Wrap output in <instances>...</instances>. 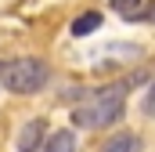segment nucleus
I'll list each match as a JSON object with an SVG mask.
<instances>
[{
    "mask_svg": "<svg viewBox=\"0 0 155 152\" xmlns=\"http://www.w3.org/2000/svg\"><path fill=\"white\" fill-rule=\"evenodd\" d=\"M123 112H126V91H123V87H105V91H97L87 105H76L72 123L83 127V130H105V127H112Z\"/></svg>",
    "mask_w": 155,
    "mask_h": 152,
    "instance_id": "f257e3e1",
    "label": "nucleus"
},
{
    "mask_svg": "<svg viewBox=\"0 0 155 152\" xmlns=\"http://www.w3.org/2000/svg\"><path fill=\"white\" fill-rule=\"evenodd\" d=\"M51 83V65L43 58H7L0 62V87L11 94H36Z\"/></svg>",
    "mask_w": 155,
    "mask_h": 152,
    "instance_id": "f03ea898",
    "label": "nucleus"
},
{
    "mask_svg": "<svg viewBox=\"0 0 155 152\" xmlns=\"http://www.w3.org/2000/svg\"><path fill=\"white\" fill-rule=\"evenodd\" d=\"M43 134H47V119H29L18 134V152H43Z\"/></svg>",
    "mask_w": 155,
    "mask_h": 152,
    "instance_id": "7ed1b4c3",
    "label": "nucleus"
},
{
    "mask_svg": "<svg viewBox=\"0 0 155 152\" xmlns=\"http://www.w3.org/2000/svg\"><path fill=\"white\" fill-rule=\"evenodd\" d=\"M101 152H141V138H137L134 130H123V134H116Z\"/></svg>",
    "mask_w": 155,
    "mask_h": 152,
    "instance_id": "20e7f679",
    "label": "nucleus"
},
{
    "mask_svg": "<svg viewBox=\"0 0 155 152\" xmlns=\"http://www.w3.org/2000/svg\"><path fill=\"white\" fill-rule=\"evenodd\" d=\"M43 152H76V134L65 127V130H54L51 138H47V149Z\"/></svg>",
    "mask_w": 155,
    "mask_h": 152,
    "instance_id": "39448f33",
    "label": "nucleus"
},
{
    "mask_svg": "<svg viewBox=\"0 0 155 152\" xmlns=\"http://www.w3.org/2000/svg\"><path fill=\"white\" fill-rule=\"evenodd\" d=\"M94 29H101V11H83L72 22V36H90Z\"/></svg>",
    "mask_w": 155,
    "mask_h": 152,
    "instance_id": "423d86ee",
    "label": "nucleus"
},
{
    "mask_svg": "<svg viewBox=\"0 0 155 152\" xmlns=\"http://www.w3.org/2000/svg\"><path fill=\"white\" fill-rule=\"evenodd\" d=\"M108 4H112V11H119V15L130 18V22H137L141 11H144V0H108Z\"/></svg>",
    "mask_w": 155,
    "mask_h": 152,
    "instance_id": "0eeeda50",
    "label": "nucleus"
},
{
    "mask_svg": "<svg viewBox=\"0 0 155 152\" xmlns=\"http://www.w3.org/2000/svg\"><path fill=\"white\" fill-rule=\"evenodd\" d=\"M144 116L155 119V87H152V94H148V102H144Z\"/></svg>",
    "mask_w": 155,
    "mask_h": 152,
    "instance_id": "6e6552de",
    "label": "nucleus"
},
{
    "mask_svg": "<svg viewBox=\"0 0 155 152\" xmlns=\"http://www.w3.org/2000/svg\"><path fill=\"white\" fill-rule=\"evenodd\" d=\"M137 22H155V4H148V7L141 11V18H137Z\"/></svg>",
    "mask_w": 155,
    "mask_h": 152,
    "instance_id": "1a4fd4ad",
    "label": "nucleus"
}]
</instances>
